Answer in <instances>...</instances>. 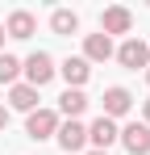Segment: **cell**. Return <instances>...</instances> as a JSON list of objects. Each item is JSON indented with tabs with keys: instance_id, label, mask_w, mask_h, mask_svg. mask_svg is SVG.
<instances>
[{
	"instance_id": "1",
	"label": "cell",
	"mask_w": 150,
	"mask_h": 155,
	"mask_svg": "<svg viewBox=\"0 0 150 155\" xmlns=\"http://www.w3.org/2000/svg\"><path fill=\"white\" fill-rule=\"evenodd\" d=\"M21 71H25V84H29V88H42V84H50V80H54V71H58V67H54V59H50L46 51H33V54L21 63Z\"/></svg>"
},
{
	"instance_id": "2",
	"label": "cell",
	"mask_w": 150,
	"mask_h": 155,
	"mask_svg": "<svg viewBox=\"0 0 150 155\" xmlns=\"http://www.w3.org/2000/svg\"><path fill=\"white\" fill-rule=\"evenodd\" d=\"M117 138L125 143L129 155H150V126L146 122H129L125 130H117Z\"/></svg>"
},
{
	"instance_id": "3",
	"label": "cell",
	"mask_w": 150,
	"mask_h": 155,
	"mask_svg": "<svg viewBox=\"0 0 150 155\" xmlns=\"http://www.w3.org/2000/svg\"><path fill=\"white\" fill-rule=\"evenodd\" d=\"M117 63H121V67H129V71L150 67V46L142 42V38H129V42H121V51H117Z\"/></svg>"
},
{
	"instance_id": "4",
	"label": "cell",
	"mask_w": 150,
	"mask_h": 155,
	"mask_svg": "<svg viewBox=\"0 0 150 155\" xmlns=\"http://www.w3.org/2000/svg\"><path fill=\"white\" fill-rule=\"evenodd\" d=\"M54 130H58V113H54V109H33V113H29V122H25V134H29V138H38V143L50 138Z\"/></svg>"
},
{
	"instance_id": "5",
	"label": "cell",
	"mask_w": 150,
	"mask_h": 155,
	"mask_svg": "<svg viewBox=\"0 0 150 155\" xmlns=\"http://www.w3.org/2000/svg\"><path fill=\"white\" fill-rule=\"evenodd\" d=\"M129 25H133V13L121 8V4H113V8L100 13V34H104V38H108V34H129Z\"/></svg>"
},
{
	"instance_id": "6",
	"label": "cell",
	"mask_w": 150,
	"mask_h": 155,
	"mask_svg": "<svg viewBox=\"0 0 150 155\" xmlns=\"http://www.w3.org/2000/svg\"><path fill=\"white\" fill-rule=\"evenodd\" d=\"M63 80H67V88H83L88 84V76H92V63L83 59V54H71V59H63Z\"/></svg>"
},
{
	"instance_id": "7",
	"label": "cell",
	"mask_w": 150,
	"mask_h": 155,
	"mask_svg": "<svg viewBox=\"0 0 150 155\" xmlns=\"http://www.w3.org/2000/svg\"><path fill=\"white\" fill-rule=\"evenodd\" d=\"M54 138H58V147L71 155V151H83V143H88V126H79V122H63V126L54 130Z\"/></svg>"
},
{
	"instance_id": "8",
	"label": "cell",
	"mask_w": 150,
	"mask_h": 155,
	"mask_svg": "<svg viewBox=\"0 0 150 155\" xmlns=\"http://www.w3.org/2000/svg\"><path fill=\"white\" fill-rule=\"evenodd\" d=\"M88 143H92L96 151H108V147L117 143V122H108V117H96V122L88 126Z\"/></svg>"
},
{
	"instance_id": "9",
	"label": "cell",
	"mask_w": 150,
	"mask_h": 155,
	"mask_svg": "<svg viewBox=\"0 0 150 155\" xmlns=\"http://www.w3.org/2000/svg\"><path fill=\"white\" fill-rule=\"evenodd\" d=\"M129 105H133V97H129L125 88H104V113H100V117H108V122H113V117H125Z\"/></svg>"
},
{
	"instance_id": "10",
	"label": "cell",
	"mask_w": 150,
	"mask_h": 155,
	"mask_svg": "<svg viewBox=\"0 0 150 155\" xmlns=\"http://www.w3.org/2000/svg\"><path fill=\"white\" fill-rule=\"evenodd\" d=\"M83 59H88V63H104V59H113V38H104V34H88V38H83Z\"/></svg>"
},
{
	"instance_id": "11",
	"label": "cell",
	"mask_w": 150,
	"mask_h": 155,
	"mask_svg": "<svg viewBox=\"0 0 150 155\" xmlns=\"http://www.w3.org/2000/svg\"><path fill=\"white\" fill-rule=\"evenodd\" d=\"M33 29H38L33 13H25V8L8 13V25H4V34H8V38H33Z\"/></svg>"
},
{
	"instance_id": "12",
	"label": "cell",
	"mask_w": 150,
	"mask_h": 155,
	"mask_svg": "<svg viewBox=\"0 0 150 155\" xmlns=\"http://www.w3.org/2000/svg\"><path fill=\"white\" fill-rule=\"evenodd\" d=\"M8 105L21 109V113H33V109H38V88H29V84H13V88H8Z\"/></svg>"
},
{
	"instance_id": "13",
	"label": "cell",
	"mask_w": 150,
	"mask_h": 155,
	"mask_svg": "<svg viewBox=\"0 0 150 155\" xmlns=\"http://www.w3.org/2000/svg\"><path fill=\"white\" fill-rule=\"evenodd\" d=\"M58 109L67 113V122H75V117L88 109V97H83V88H67V92L58 97Z\"/></svg>"
},
{
	"instance_id": "14",
	"label": "cell",
	"mask_w": 150,
	"mask_h": 155,
	"mask_svg": "<svg viewBox=\"0 0 150 155\" xmlns=\"http://www.w3.org/2000/svg\"><path fill=\"white\" fill-rule=\"evenodd\" d=\"M50 29H54V34H63V38H71L75 29H79V17H75L71 8H54V17H50Z\"/></svg>"
},
{
	"instance_id": "15",
	"label": "cell",
	"mask_w": 150,
	"mask_h": 155,
	"mask_svg": "<svg viewBox=\"0 0 150 155\" xmlns=\"http://www.w3.org/2000/svg\"><path fill=\"white\" fill-rule=\"evenodd\" d=\"M17 76H21V59L0 54V84H17Z\"/></svg>"
},
{
	"instance_id": "16",
	"label": "cell",
	"mask_w": 150,
	"mask_h": 155,
	"mask_svg": "<svg viewBox=\"0 0 150 155\" xmlns=\"http://www.w3.org/2000/svg\"><path fill=\"white\" fill-rule=\"evenodd\" d=\"M8 126V109H4V105H0V130Z\"/></svg>"
},
{
	"instance_id": "17",
	"label": "cell",
	"mask_w": 150,
	"mask_h": 155,
	"mask_svg": "<svg viewBox=\"0 0 150 155\" xmlns=\"http://www.w3.org/2000/svg\"><path fill=\"white\" fill-rule=\"evenodd\" d=\"M142 117H146V126H150V101H142Z\"/></svg>"
},
{
	"instance_id": "18",
	"label": "cell",
	"mask_w": 150,
	"mask_h": 155,
	"mask_svg": "<svg viewBox=\"0 0 150 155\" xmlns=\"http://www.w3.org/2000/svg\"><path fill=\"white\" fill-rule=\"evenodd\" d=\"M0 46H4V25H0Z\"/></svg>"
},
{
	"instance_id": "19",
	"label": "cell",
	"mask_w": 150,
	"mask_h": 155,
	"mask_svg": "<svg viewBox=\"0 0 150 155\" xmlns=\"http://www.w3.org/2000/svg\"><path fill=\"white\" fill-rule=\"evenodd\" d=\"M88 155H108V151H88Z\"/></svg>"
},
{
	"instance_id": "20",
	"label": "cell",
	"mask_w": 150,
	"mask_h": 155,
	"mask_svg": "<svg viewBox=\"0 0 150 155\" xmlns=\"http://www.w3.org/2000/svg\"><path fill=\"white\" fill-rule=\"evenodd\" d=\"M146 84H150V67H146Z\"/></svg>"
}]
</instances>
